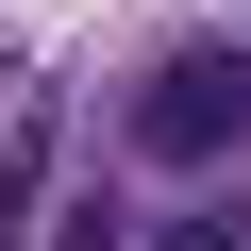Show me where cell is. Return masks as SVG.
Masks as SVG:
<instances>
[{"label": "cell", "mask_w": 251, "mask_h": 251, "mask_svg": "<svg viewBox=\"0 0 251 251\" xmlns=\"http://www.w3.org/2000/svg\"><path fill=\"white\" fill-rule=\"evenodd\" d=\"M134 151H151V168H218V151H251V50H234V34H184V50L134 84Z\"/></svg>", "instance_id": "obj_1"}, {"label": "cell", "mask_w": 251, "mask_h": 251, "mask_svg": "<svg viewBox=\"0 0 251 251\" xmlns=\"http://www.w3.org/2000/svg\"><path fill=\"white\" fill-rule=\"evenodd\" d=\"M151 251H251V201H218V218H168Z\"/></svg>", "instance_id": "obj_2"}, {"label": "cell", "mask_w": 251, "mask_h": 251, "mask_svg": "<svg viewBox=\"0 0 251 251\" xmlns=\"http://www.w3.org/2000/svg\"><path fill=\"white\" fill-rule=\"evenodd\" d=\"M50 251H117V218H100V201H67V234H50Z\"/></svg>", "instance_id": "obj_3"}]
</instances>
